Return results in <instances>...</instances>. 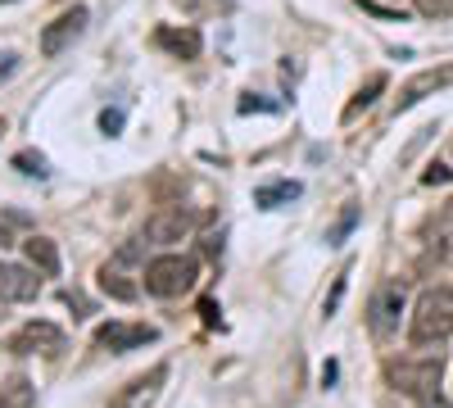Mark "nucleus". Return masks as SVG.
I'll use <instances>...</instances> for the list:
<instances>
[{
  "instance_id": "nucleus-18",
  "label": "nucleus",
  "mask_w": 453,
  "mask_h": 408,
  "mask_svg": "<svg viewBox=\"0 0 453 408\" xmlns=\"http://www.w3.org/2000/svg\"><path fill=\"white\" fill-rule=\"evenodd\" d=\"M418 14H426V19H453V0H418Z\"/></svg>"
},
{
  "instance_id": "nucleus-20",
  "label": "nucleus",
  "mask_w": 453,
  "mask_h": 408,
  "mask_svg": "<svg viewBox=\"0 0 453 408\" xmlns=\"http://www.w3.org/2000/svg\"><path fill=\"white\" fill-rule=\"evenodd\" d=\"M345 286H349V273H340V277H335V286H331V295H326V309H322L326 318L335 313V304H340V295H345Z\"/></svg>"
},
{
  "instance_id": "nucleus-14",
  "label": "nucleus",
  "mask_w": 453,
  "mask_h": 408,
  "mask_svg": "<svg viewBox=\"0 0 453 408\" xmlns=\"http://www.w3.org/2000/svg\"><path fill=\"white\" fill-rule=\"evenodd\" d=\"M299 196H304V187H299V181H268V187H258V191H254V204L277 209V204L299 200Z\"/></svg>"
},
{
  "instance_id": "nucleus-11",
  "label": "nucleus",
  "mask_w": 453,
  "mask_h": 408,
  "mask_svg": "<svg viewBox=\"0 0 453 408\" xmlns=\"http://www.w3.org/2000/svg\"><path fill=\"white\" fill-rule=\"evenodd\" d=\"M444 87H453V64H440V68H422L418 78H412L403 91H399V114L403 109H412V104H422L426 96H435V91H444Z\"/></svg>"
},
{
  "instance_id": "nucleus-2",
  "label": "nucleus",
  "mask_w": 453,
  "mask_h": 408,
  "mask_svg": "<svg viewBox=\"0 0 453 408\" xmlns=\"http://www.w3.org/2000/svg\"><path fill=\"white\" fill-rule=\"evenodd\" d=\"M200 281V264L186 254H159L145 264V290L159 295V300H177V295H191Z\"/></svg>"
},
{
  "instance_id": "nucleus-25",
  "label": "nucleus",
  "mask_w": 453,
  "mask_h": 408,
  "mask_svg": "<svg viewBox=\"0 0 453 408\" xmlns=\"http://www.w3.org/2000/svg\"><path fill=\"white\" fill-rule=\"evenodd\" d=\"M449 227H453V200H449Z\"/></svg>"
},
{
  "instance_id": "nucleus-15",
  "label": "nucleus",
  "mask_w": 453,
  "mask_h": 408,
  "mask_svg": "<svg viewBox=\"0 0 453 408\" xmlns=\"http://www.w3.org/2000/svg\"><path fill=\"white\" fill-rule=\"evenodd\" d=\"M100 290L113 295V300H136V281H127V273L119 264H104L100 268Z\"/></svg>"
},
{
  "instance_id": "nucleus-6",
  "label": "nucleus",
  "mask_w": 453,
  "mask_h": 408,
  "mask_svg": "<svg viewBox=\"0 0 453 408\" xmlns=\"http://www.w3.org/2000/svg\"><path fill=\"white\" fill-rule=\"evenodd\" d=\"M155 341H159V331L145 327V322H104V327H96V345L113 350V354H127V350L155 345Z\"/></svg>"
},
{
  "instance_id": "nucleus-27",
  "label": "nucleus",
  "mask_w": 453,
  "mask_h": 408,
  "mask_svg": "<svg viewBox=\"0 0 453 408\" xmlns=\"http://www.w3.org/2000/svg\"><path fill=\"white\" fill-rule=\"evenodd\" d=\"M0 132H5V123H0Z\"/></svg>"
},
{
  "instance_id": "nucleus-17",
  "label": "nucleus",
  "mask_w": 453,
  "mask_h": 408,
  "mask_svg": "<svg viewBox=\"0 0 453 408\" xmlns=\"http://www.w3.org/2000/svg\"><path fill=\"white\" fill-rule=\"evenodd\" d=\"M354 222H358V209L349 204L345 213H340V218H335V227L326 232V241H331V245H340V241H345V236H349V227H354Z\"/></svg>"
},
{
  "instance_id": "nucleus-5",
  "label": "nucleus",
  "mask_w": 453,
  "mask_h": 408,
  "mask_svg": "<svg viewBox=\"0 0 453 408\" xmlns=\"http://www.w3.org/2000/svg\"><path fill=\"white\" fill-rule=\"evenodd\" d=\"M87 19H91V14H87V5H73L68 14H59L55 23H46V27H42V55H46V59L64 55V50H68V46L87 32Z\"/></svg>"
},
{
  "instance_id": "nucleus-3",
  "label": "nucleus",
  "mask_w": 453,
  "mask_h": 408,
  "mask_svg": "<svg viewBox=\"0 0 453 408\" xmlns=\"http://www.w3.org/2000/svg\"><path fill=\"white\" fill-rule=\"evenodd\" d=\"M440 373H444L440 354H426V358H390L386 363L390 386L403 390V395H412V399H431L440 390Z\"/></svg>"
},
{
  "instance_id": "nucleus-26",
  "label": "nucleus",
  "mask_w": 453,
  "mask_h": 408,
  "mask_svg": "<svg viewBox=\"0 0 453 408\" xmlns=\"http://www.w3.org/2000/svg\"><path fill=\"white\" fill-rule=\"evenodd\" d=\"M0 5H10V0H0Z\"/></svg>"
},
{
  "instance_id": "nucleus-16",
  "label": "nucleus",
  "mask_w": 453,
  "mask_h": 408,
  "mask_svg": "<svg viewBox=\"0 0 453 408\" xmlns=\"http://www.w3.org/2000/svg\"><path fill=\"white\" fill-rule=\"evenodd\" d=\"M381 91H386V78H381V73H376V78H367V87H363V91L354 96V104L345 109V119H354V114H358V109H367V104H372L376 96H381Z\"/></svg>"
},
{
  "instance_id": "nucleus-21",
  "label": "nucleus",
  "mask_w": 453,
  "mask_h": 408,
  "mask_svg": "<svg viewBox=\"0 0 453 408\" xmlns=\"http://www.w3.org/2000/svg\"><path fill=\"white\" fill-rule=\"evenodd\" d=\"M119 127H123V109H104V114H100V132H104V136H113Z\"/></svg>"
},
{
  "instance_id": "nucleus-13",
  "label": "nucleus",
  "mask_w": 453,
  "mask_h": 408,
  "mask_svg": "<svg viewBox=\"0 0 453 408\" xmlns=\"http://www.w3.org/2000/svg\"><path fill=\"white\" fill-rule=\"evenodd\" d=\"M23 250H27V264L42 277H59V250L50 236H32V241H23Z\"/></svg>"
},
{
  "instance_id": "nucleus-1",
  "label": "nucleus",
  "mask_w": 453,
  "mask_h": 408,
  "mask_svg": "<svg viewBox=\"0 0 453 408\" xmlns=\"http://www.w3.org/2000/svg\"><path fill=\"white\" fill-rule=\"evenodd\" d=\"M453 336V290L449 286H431L418 295L412 304V322H408V341L412 345H440Z\"/></svg>"
},
{
  "instance_id": "nucleus-23",
  "label": "nucleus",
  "mask_w": 453,
  "mask_h": 408,
  "mask_svg": "<svg viewBox=\"0 0 453 408\" xmlns=\"http://www.w3.org/2000/svg\"><path fill=\"white\" fill-rule=\"evenodd\" d=\"M14 68H19V59H14V55H0V82H5Z\"/></svg>"
},
{
  "instance_id": "nucleus-9",
  "label": "nucleus",
  "mask_w": 453,
  "mask_h": 408,
  "mask_svg": "<svg viewBox=\"0 0 453 408\" xmlns=\"http://www.w3.org/2000/svg\"><path fill=\"white\" fill-rule=\"evenodd\" d=\"M42 295V277L36 268L23 264H0V304H27Z\"/></svg>"
},
{
  "instance_id": "nucleus-19",
  "label": "nucleus",
  "mask_w": 453,
  "mask_h": 408,
  "mask_svg": "<svg viewBox=\"0 0 453 408\" xmlns=\"http://www.w3.org/2000/svg\"><path fill=\"white\" fill-rule=\"evenodd\" d=\"M14 168H19V173H27V177H46L42 155H19V159H14Z\"/></svg>"
},
{
  "instance_id": "nucleus-10",
  "label": "nucleus",
  "mask_w": 453,
  "mask_h": 408,
  "mask_svg": "<svg viewBox=\"0 0 453 408\" xmlns=\"http://www.w3.org/2000/svg\"><path fill=\"white\" fill-rule=\"evenodd\" d=\"M14 354H59L64 350V331L55 322H27L14 331V341H10Z\"/></svg>"
},
{
  "instance_id": "nucleus-24",
  "label": "nucleus",
  "mask_w": 453,
  "mask_h": 408,
  "mask_svg": "<svg viewBox=\"0 0 453 408\" xmlns=\"http://www.w3.org/2000/svg\"><path fill=\"white\" fill-rule=\"evenodd\" d=\"M0 245H10V232L5 227H0Z\"/></svg>"
},
{
  "instance_id": "nucleus-12",
  "label": "nucleus",
  "mask_w": 453,
  "mask_h": 408,
  "mask_svg": "<svg viewBox=\"0 0 453 408\" xmlns=\"http://www.w3.org/2000/svg\"><path fill=\"white\" fill-rule=\"evenodd\" d=\"M155 42H159L164 50H173L177 59H196V55L204 50V42H200V32H196V27H159V32H155Z\"/></svg>"
},
{
  "instance_id": "nucleus-4",
  "label": "nucleus",
  "mask_w": 453,
  "mask_h": 408,
  "mask_svg": "<svg viewBox=\"0 0 453 408\" xmlns=\"http://www.w3.org/2000/svg\"><path fill=\"white\" fill-rule=\"evenodd\" d=\"M399 313H403V281H386L381 290L372 295V309H367V327L376 341H390L399 331Z\"/></svg>"
},
{
  "instance_id": "nucleus-8",
  "label": "nucleus",
  "mask_w": 453,
  "mask_h": 408,
  "mask_svg": "<svg viewBox=\"0 0 453 408\" xmlns=\"http://www.w3.org/2000/svg\"><path fill=\"white\" fill-rule=\"evenodd\" d=\"M164 381H168V367L159 363V367H150L145 377H132L119 395H113V404H109V408H155V399H159Z\"/></svg>"
},
{
  "instance_id": "nucleus-7",
  "label": "nucleus",
  "mask_w": 453,
  "mask_h": 408,
  "mask_svg": "<svg viewBox=\"0 0 453 408\" xmlns=\"http://www.w3.org/2000/svg\"><path fill=\"white\" fill-rule=\"evenodd\" d=\"M191 227H196V218L186 209H159V213L145 218V241L150 245H177V241L191 236Z\"/></svg>"
},
{
  "instance_id": "nucleus-22",
  "label": "nucleus",
  "mask_w": 453,
  "mask_h": 408,
  "mask_svg": "<svg viewBox=\"0 0 453 408\" xmlns=\"http://www.w3.org/2000/svg\"><path fill=\"white\" fill-rule=\"evenodd\" d=\"M422 181H426V187H440V181H449V168H444V164H431Z\"/></svg>"
}]
</instances>
